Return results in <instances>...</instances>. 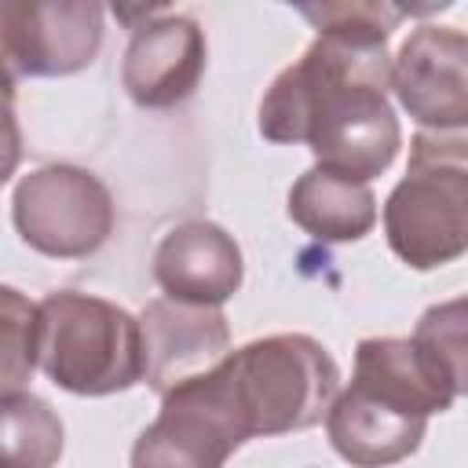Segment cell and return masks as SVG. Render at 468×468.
Masks as SVG:
<instances>
[{
    "instance_id": "obj_1",
    "label": "cell",
    "mask_w": 468,
    "mask_h": 468,
    "mask_svg": "<svg viewBox=\"0 0 468 468\" xmlns=\"http://www.w3.org/2000/svg\"><path fill=\"white\" fill-rule=\"evenodd\" d=\"M388 44L318 33L260 99V135L307 143L322 168L377 179L391 168L402 128L391 110Z\"/></svg>"
},
{
    "instance_id": "obj_2",
    "label": "cell",
    "mask_w": 468,
    "mask_h": 468,
    "mask_svg": "<svg viewBox=\"0 0 468 468\" xmlns=\"http://www.w3.org/2000/svg\"><path fill=\"white\" fill-rule=\"evenodd\" d=\"M391 252L435 271L468 252V132H417L406 176L384 201Z\"/></svg>"
},
{
    "instance_id": "obj_3",
    "label": "cell",
    "mask_w": 468,
    "mask_h": 468,
    "mask_svg": "<svg viewBox=\"0 0 468 468\" xmlns=\"http://www.w3.org/2000/svg\"><path fill=\"white\" fill-rule=\"evenodd\" d=\"M37 358L51 384L69 395H117L146 380L143 325L124 307L58 289L40 300Z\"/></svg>"
},
{
    "instance_id": "obj_4",
    "label": "cell",
    "mask_w": 468,
    "mask_h": 468,
    "mask_svg": "<svg viewBox=\"0 0 468 468\" xmlns=\"http://www.w3.org/2000/svg\"><path fill=\"white\" fill-rule=\"evenodd\" d=\"M223 369L252 439L314 428L340 395V366L303 333L252 340L230 351Z\"/></svg>"
},
{
    "instance_id": "obj_5",
    "label": "cell",
    "mask_w": 468,
    "mask_h": 468,
    "mask_svg": "<svg viewBox=\"0 0 468 468\" xmlns=\"http://www.w3.org/2000/svg\"><path fill=\"white\" fill-rule=\"evenodd\" d=\"M252 439L223 362L161 395V413L132 446V468H223Z\"/></svg>"
},
{
    "instance_id": "obj_6",
    "label": "cell",
    "mask_w": 468,
    "mask_h": 468,
    "mask_svg": "<svg viewBox=\"0 0 468 468\" xmlns=\"http://www.w3.org/2000/svg\"><path fill=\"white\" fill-rule=\"evenodd\" d=\"M11 219L29 249L51 260H84L113 230V197L88 168L40 165L15 183Z\"/></svg>"
},
{
    "instance_id": "obj_7",
    "label": "cell",
    "mask_w": 468,
    "mask_h": 468,
    "mask_svg": "<svg viewBox=\"0 0 468 468\" xmlns=\"http://www.w3.org/2000/svg\"><path fill=\"white\" fill-rule=\"evenodd\" d=\"M0 44L11 77H73L102 48V7L91 0H7Z\"/></svg>"
},
{
    "instance_id": "obj_8",
    "label": "cell",
    "mask_w": 468,
    "mask_h": 468,
    "mask_svg": "<svg viewBox=\"0 0 468 468\" xmlns=\"http://www.w3.org/2000/svg\"><path fill=\"white\" fill-rule=\"evenodd\" d=\"M391 91L420 128H468V33L417 26L391 58Z\"/></svg>"
},
{
    "instance_id": "obj_9",
    "label": "cell",
    "mask_w": 468,
    "mask_h": 468,
    "mask_svg": "<svg viewBox=\"0 0 468 468\" xmlns=\"http://www.w3.org/2000/svg\"><path fill=\"white\" fill-rule=\"evenodd\" d=\"M208 62L205 33L190 15L154 11L132 29L121 62V84L135 106L168 110L190 99Z\"/></svg>"
},
{
    "instance_id": "obj_10",
    "label": "cell",
    "mask_w": 468,
    "mask_h": 468,
    "mask_svg": "<svg viewBox=\"0 0 468 468\" xmlns=\"http://www.w3.org/2000/svg\"><path fill=\"white\" fill-rule=\"evenodd\" d=\"M143 325V358L146 384L165 395L176 384L208 373L230 355V325L219 307L183 303V300H154L139 314Z\"/></svg>"
},
{
    "instance_id": "obj_11",
    "label": "cell",
    "mask_w": 468,
    "mask_h": 468,
    "mask_svg": "<svg viewBox=\"0 0 468 468\" xmlns=\"http://www.w3.org/2000/svg\"><path fill=\"white\" fill-rule=\"evenodd\" d=\"M241 249L212 219H183L154 249V282L168 300L219 307L241 289Z\"/></svg>"
},
{
    "instance_id": "obj_12",
    "label": "cell",
    "mask_w": 468,
    "mask_h": 468,
    "mask_svg": "<svg viewBox=\"0 0 468 468\" xmlns=\"http://www.w3.org/2000/svg\"><path fill=\"white\" fill-rule=\"evenodd\" d=\"M351 384L369 395L391 402L402 413L431 417L453 406V388L439 362L410 336H366L355 347V377Z\"/></svg>"
},
{
    "instance_id": "obj_13",
    "label": "cell",
    "mask_w": 468,
    "mask_h": 468,
    "mask_svg": "<svg viewBox=\"0 0 468 468\" xmlns=\"http://www.w3.org/2000/svg\"><path fill=\"white\" fill-rule=\"evenodd\" d=\"M424 431V417L402 413L358 384H347L325 413V435L333 450L355 468H388L406 461L417 453Z\"/></svg>"
},
{
    "instance_id": "obj_14",
    "label": "cell",
    "mask_w": 468,
    "mask_h": 468,
    "mask_svg": "<svg viewBox=\"0 0 468 468\" xmlns=\"http://www.w3.org/2000/svg\"><path fill=\"white\" fill-rule=\"evenodd\" d=\"M289 219L318 241H358L377 223V197L369 183L314 165L289 190Z\"/></svg>"
},
{
    "instance_id": "obj_15",
    "label": "cell",
    "mask_w": 468,
    "mask_h": 468,
    "mask_svg": "<svg viewBox=\"0 0 468 468\" xmlns=\"http://www.w3.org/2000/svg\"><path fill=\"white\" fill-rule=\"evenodd\" d=\"M4 468H55L62 457V420L58 413L29 395H4Z\"/></svg>"
},
{
    "instance_id": "obj_16",
    "label": "cell",
    "mask_w": 468,
    "mask_h": 468,
    "mask_svg": "<svg viewBox=\"0 0 468 468\" xmlns=\"http://www.w3.org/2000/svg\"><path fill=\"white\" fill-rule=\"evenodd\" d=\"M413 340L439 362L453 395H468V296L431 303L417 318Z\"/></svg>"
},
{
    "instance_id": "obj_17",
    "label": "cell",
    "mask_w": 468,
    "mask_h": 468,
    "mask_svg": "<svg viewBox=\"0 0 468 468\" xmlns=\"http://www.w3.org/2000/svg\"><path fill=\"white\" fill-rule=\"evenodd\" d=\"M296 11L318 33L369 40V44H388L391 29L410 15L406 7H395V4H300Z\"/></svg>"
},
{
    "instance_id": "obj_18",
    "label": "cell",
    "mask_w": 468,
    "mask_h": 468,
    "mask_svg": "<svg viewBox=\"0 0 468 468\" xmlns=\"http://www.w3.org/2000/svg\"><path fill=\"white\" fill-rule=\"evenodd\" d=\"M40 333V303H29L18 289H4V395H18L40 366L37 358Z\"/></svg>"
}]
</instances>
